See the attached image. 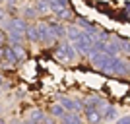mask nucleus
I'll return each instance as SVG.
<instances>
[{
	"label": "nucleus",
	"mask_w": 130,
	"mask_h": 124,
	"mask_svg": "<svg viewBox=\"0 0 130 124\" xmlns=\"http://www.w3.org/2000/svg\"><path fill=\"white\" fill-rule=\"evenodd\" d=\"M2 20H4V12L0 10V22H2Z\"/></svg>",
	"instance_id": "15"
},
{
	"label": "nucleus",
	"mask_w": 130,
	"mask_h": 124,
	"mask_svg": "<svg viewBox=\"0 0 130 124\" xmlns=\"http://www.w3.org/2000/svg\"><path fill=\"white\" fill-rule=\"evenodd\" d=\"M62 120H66V122H80V118H78V114H66L62 116Z\"/></svg>",
	"instance_id": "13"
},
{
	"label": "nucleus",
	"mask_w": 130,
	"mask_h": 124,
	"mask_svg": "<svg viewBox=\"0 0 130 124\" xmlns=\"http://www.w3.org/2000/svg\"><path fill=\"white\" fill-rule=\"evenodd\" d=\"M25 25L27 23L23 20H12L6 27L8 29V39L14 41V43H22L23 37H25Z\"/></svg>",
	"instance_id": "2"
},
{
	"label": "nucleus",
	"mask_w": 130,
	"mask_h": 124,
	"mask_svg": "<svg viewBox=\"0 0 130 124\" xmlns=\"http://www.w3.org/2000/svg\"><path fill=\"white\" fill-rule=\"evenodd\" d=\"M76 58H78V52L72 43H60L54 49V60H58L62 64H72V62H76Z\"/></svg>",
	"instance_id": "1"
},
{
	"label": "nucleus",
	"mask_w": 130,
	"mask_h": 124,
	"mask_svg": "<svg viewBox=\"0 0 130 124\" xmlns=\"http://www.w3.org/2000/svg\"><path fill=\"white\" fill-rule=\"evenodd\" d=\"M35 27H37V37H39V41H41V43L53 45L54 41H56V39H54V35H53V31H51V27H49V23L39 22Z\"/></svg>",
	"instance_id": "3"
},
{
	"label": "nucleus",
	"mask_w": 130,
	"mask_h": 124,
	"mask_svg": "<svg viewBox=\"0 0 130 124\" xmlns=\"http://www.w3.org/2000/svg\"><path fill=\"white\" fill-rule=\"evenodd\" d=\"M49 4H51V10L53 12H58V10L68 6V0H49Z\"/></svg>",
	"instance_id": "7"
},
{
	"label": "nucleus",
	"mask_w": 130,
	"mask_h": 124,
	"mask_svg": "<svg viewBox=\"0 0 130 124\" xmlns=\"http://www.w3.org/2000/svg\"><path fill=\"white\" fill-rule=\"evenodd\" d=\"M25 35L31 39V41L39 43V37H37V27H35V25H25Z\"/></svg>",
	"instance_id": "8"
},
{
	"label": "nucleus",
	"mask_w": 130,
	"mask_h": 124,
	"mask_svg": "<svg viewBox=\"0 0 130 124\" xmlns=\"http://www.w3.org/2000/svg\"><path fill=\"white\" fill-rule=\"evenodd\" d=\"M37 10L41 12V14H45V12H51V4H49V0H39Z\"/></svg>",
	"instance_id": "10"
},
{
	"label": "nucleus",
	"mask_w": 130,
	"mask_h": 124,
	"mask_svg": "<svg viewBox=\"0 0 130 124\" xmlns=\"http://www.w3.org/2000/svg\"><path fill=\"white\" fill-rule=\"evenodd\" d=\"M0 111H2V109H0Z\"/></svg>",
	"instance_id": "16"
},
{
	"label": "nucleus",
	"mask_w": 130,
	"mask_h": 124,
	"mask_svg": "<svg viewBox=\"0 0 130 124\" xmlns=\"http://www.w3.org/2000/svg\"><path fill=\"white\" fill-rule=\"evenodd\" d=\"M51 113H53L54 116H58V118H62V116H64V109L60 107V105H53V107H51Z\"/></svg>",
	"instance_id": "12"
},
{
	"label": "nucleus",
	"mask_w": 130,
	"mask_h": 124,
	"mask_svg": "<svg viewBox=\"0 0 130 124\" xmlns=\"http://www.w3.org/2000/svg\"><path fill=\"white\" fill-rule=\"evenodd\" d=\"M49 27H51V31H53L54 39H60V37H64V35H66V31H64V27L60 25L58 22H51V23H49Z\"/></svg>",
	"instance_id": "6"
},
{
	"label": "nucleus",
	"mask_w": 130,
	"mask_h": 124,
	"mask_svg": "<svg viewBox=\"0 0 130 124\" xmlns=\"http://www.w3.org/2000/svg\"><path fill=\"white\" fill-rule=\"evenodd\" d=\"M80 27L78 25H72V27H68V31H66V35H68V37H70V41H74V39L78 37V35H80Z\"/></svg>",
	"instance_id": "9"
},
{
	"label": "nucleus",
	"mask_w": 130,
	"mask_h": 124,
	"mask_svg": "<svg viewBox=\"0 0 130 124\" xmlns=\"http://www.w3.org/2000/svg\"><path fill=\"white\" fill-rule=\"evenodd\" d=\"M82 109L86 111V116H87V120H89V122H99V120H101V114H99L97 111L91 107V105H87V107H82Z\"/></svg>",
	"instance_id": "5"
},
{
	"label": "nucleus",
	"mask_w": 130,
	"mask_h": 124,
	"mask_svg": "<svg viewBox=\"0 0 130 124\" xmlns=\"http://www.w3.org/2000/svg\"><path fill=\"white\" fill-rule=\"evenodd\" d=\"M60 105H62V107H66L68 111H70V113L82 111L80 103H78V101H74V99H70V97H60Z\"/></svg>",
	"instance_id": "4"
},
{
	"label": "nucleus",
	"mask_w": 130,
	"mask_h": 124,
	"mask_svg": "<svg viewBox=\"0 0 130 124\" xmlns=\"http://www.w3.org/2000/svg\"><path fill=\"white\" fill-rule=\"evenodd\" d=\"M27 118H29V120H43L45 114L41 113V111H37V109H35V111H31V113L27 114Z\"/></svg>",
	"instance_id": "11"
},
{
	"label": "nucleus",
	"mask_w": 130,
	"mask_h": 124,
	"mask_svg": "<svg viewBox=\"0 0 130 124\" xmlns=\"http://www.w3.org/2000/svg\"><path fill=\"white\" fill-rule=\"evenodd\" d=\"M0 45H6V35L0 31Z\"/></svg>",
	"instance_id": "14"
}]
</instances>
